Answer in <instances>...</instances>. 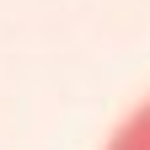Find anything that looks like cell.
Wrapping results in <instances>:
<instances>
[{
	"mask_svg": "<svg viewBox=\"0 0 150 150\" xmlns=\"http://www.w3.org/2000/svg\"><path fill=\"white\" fill-rule=\"evenodd\" d=\"M107 150H150V102L123 118V129L107 139Z\"/></svg>",
	"mask_w": 150,
	"mask_h": 150,
	"instance_id": "obj_1",
	"label": "cell"
}]
</instances>
